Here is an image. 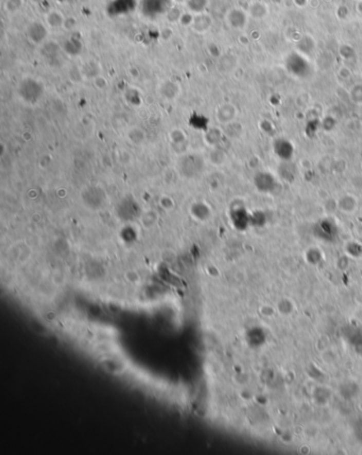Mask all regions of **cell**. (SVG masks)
Masks as SVG:
<instances>
[{
    "label": "cell",
    "instance_id": "obj_1",
    "mask_svg": "<svg viewBox=\"0 0 362 455\" xmlns=\"http://www.w3.org/2000/svg\"><path fill=\"white\" fill-rule=\"evenodd\" d=\"M19 94L25 102L35 104L44 95V87L39 81L28 78L20 84Z\"/></svg>",
    "mask_w": 362,
    "mask_h": 455
},
{
    "label": "cell",
    "instance_id": "obj_2",
    "mask_svg": "<svg viewBox=\"0 0 362 455\" xmlns=\"http://www.w3.org/2000/svg\"><path fill=\"white\" fill-rule=\"evenodd\" d=\"M82 199H83V203L87 207L97 209L103 206L105 202V193L102 188L98 186L87 187L82 191Z\"/></svg>",
    "mask_w": 362,
    "mask_h": 455
},
{
    "label": "cell",
    "instance_id": "obj_3",
    "mask_svg": "<svg viewBox=\"0 0 362 455\" xmlns=\"http://www.w3.org/2000/svg\"><path fill=\"white\" fill-rule=\"evenodd\" d=\"M178 168L185 177H194L200 173L203 165L201 158L197 155H186L180 159Z\"/></svg>",
    "mask_w": 362,
    "mask_h": 455
},
{
    "label": "cell",
    "instance_id": "obj_4",
    "mask_svg": "<svg viewBox=\"0 0 362 455\" xmlns=\"http://www.w3.org/2000/svg\"><path fill=\"white\" fill-rule=\"evenodd\" d=\"M27 34L32 43L39 45L45 41V39L47 38L48 32L43 24L35 22V23H32L28 27Z\"/></svg>",
    "mask_w": 362,
    "mask_h": 455
},
{
    "label": "cell",
    "instance_id": "obj_5",
    "mask_svg": "<svg viewBox=\"0 0 362 455\" xmlns=\"http://www.w3.org/2000/svg\"><path fill=\"white\" fill-rule=\"evenodd\" d=\"M211 24L212 21L208 14L199 13L193 16L192 24L190 27L197 34H202V33H205L210 29Z\"/></svg>",
    "mask_w": 362,
    "mask_h": 455
},
{
    "label": "cell",
    "instance_id": "obj_6",
    "mask_svg": "<svg viewBox=\"0 0 362 455\" xmlns=\"http://www.w3.org/2000/svg\"><path fill=\"white\" fill-rule=\"evenodd\" d=\"M159 94L166 100H174L179 96V85L171 80L164 81L159 86Z\"/></svg>",
    "mask_w": 362,
    "mask_h": 455
},
{
    "label": "cell",
    "instance_id": "obj_7",
    "mask_svg": "<svg viewBox=\"0 0 362 455\" xmlns=\"http://www.w3.org/2000/svg\"><path fill=\"white\" fill-rule=\"evenodd\" d=\"M46 22H47V25L50 28L58 29V28L64 27L65 17L61 12H59L57 10H52L47 14Z\"/></svg>",
    "mask_w": 362,
    "mask_h": 455
},
{
    "label": "cell",
    "instance_id": "obj_8",
    "mask_svg": "<svg viewBox=\"0 0 362 455\" xmlns=\"http://www.w3.org/2000/svg\"><path fill=\"white\" fill-rule=\"evenodd\" d=\"M234 117H235V110H233V107L229 106V105L220 106L217 112L218 120L222 123L229 122Z\"/></svg>",
    "mask_w": 362,
    "mask_h": 455
},
{
    "label": "cell",
    "instance_id": "obj_9",
    "mask_svg": "<svg viewBox=\"0 0 362 455\" xmlns=\"http://www.w3.org/2000/svg\"><path fill=\"white\" fill-rule=\"evenodd\" d=\"M208 5V0H186V8L191 14L203 13Z\"/></svg>",
    "mask_w": 362,
    "mask_h": 455
},
{
    "label": "cell",
    "instance_id": "obj_10",
    "mask_svg": "<svg viewBox=\"0 0 362 455\" xmlns=\"http://www.w3.org/2000/svg\"><path fill=\"white\" fill-rule=\"evenodd\" d=\"M128 137L132 143L141 144L144 141V133L138 128H133L129 131Z\"/></svg>",
    "mask_w": 362,
    "mask_h": 455
},
{
    "label": "cell",
    "instance_id": "obj_11",
    "mask_svg": "<svg viewBox=\"0 0 362 455\" xmlns=\"http://www.w3.org/2000/svg\"><path fill=\"white\" fill-rule=\"evenodd\" d=\"M340 207L345 212H352L356 208V201L352 196H344L340 199Z\"/></svg>",
    "mask_w": 362,
    "mask_h": 455
},
{
    "label": "cell",
    "instance_id": "obj_12",
    "mask_svg": "<svg viewBox=\"0 0 362 455\" xmlns=\"http://www.w3.org/2000/svg\"><path fill=\"white\" fill-rule=\"evenodd\" d=\"M76 26H77V22L75 21L74 17H68V20H67V19H65V23H64V27H65V29H67V30H73V29L76 28Z\"/></svg>",
    "mask_w": 362,
    "mask_h": 455
}]
</instances>
